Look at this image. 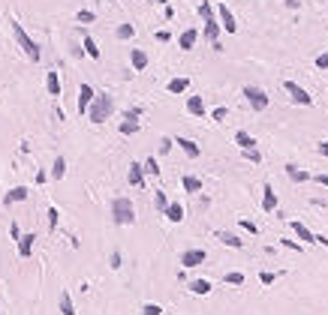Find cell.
I'll list each match as a JSON object with an SVG mask.
<instances>
[{"label": "cell", "instance_id": "50", "mask_svg": "<svg viewBox=\"0 0 328 315\" xmlns=\"http://www.w3.org/2000/svg\"><path fill=\"white\" fill-rule=\"evenodd\" d=\"M316 183H322V186H328V174H316Z\"/></svg>", "mask_w": 328, "mask_h": 315}, {"label": "cell", "instance_id": "40", "mask_svg": "<svg viewBox=\"0 0 328 315\" xmlns=\"http://www.w3.org/2000/svg\"><path fill=\"white\" fill-rule=\"evenodd\" d=\"M145 114V108H142V105H135V108H130V111H124V120H139Z\"/></svg>", "mask_w": 328, "mask_h": 315}, {"label": "cell", "instance_id": "39", "mask_svg": "<svg viewBox=\"0 0 328 315\" xmlns=\"http://www.w3.org/2000/svg\"><path fill=\"white\" fill-rule=\"evenodd\" d=\"M241 153H244V159H247V162H262V153H259L256 147H250V150H241Z\"/></svg>", "mask_w": 328, "mask_h": 315}, {"label": "cell", "instance_id": "42", "mask_svg": "<svg viewBox=\"0 0 328 315\" xmlns=\"http://www.w3.org/2000/svg\"><path fill=\"white\" fill-rule=\"evenodd\" d=\"M274 279H277V276H274L271 270H262V273H259V282H262V285H271Z\"/></svg>", "mask_w": 328, "mask_h": 315}, {"label": "cell", "instance_id": "44", "mask_svg": "<svg viewBox=\"0 0 328 315\" xmlns=\"http://www.w3.org/2000/svg\"><path fill=\"white\" fill-rule=\"evenodd\" d=\"M223 117H226V108H223V105H217V108L211 111V120H217V123H220Z\"/></svg>", "mask_w": 328, "mask_h": 315}, {"label": "cell", "instance_id": "16", "mask_svg": "<svg viewBox=\"0 0 328 315\" xmlns=\"http://www.w3.org/2000/svg\"><path fill=\"white\" fill-rule=\"evenodd\" d=\"M262 210H265V213H274V210H277V192H274L268 183L262 189Z\"/></svg>", "mask_w": 328, "mask_h": 315}, {"label": "cell", "instance_id": "45", "mask_svg": "<svg viewBox=\"0 0 328 315\" xmlns=\"http://www.w3.org/2000/svg\"><path fill=\"white\" fill-rule=\"evenodd\" d=\"M280 243H283L286 249H292V252H301V243L298 240H280Z\"/></svg>", "mask_w": 328, "mask_h": 315}, {"label": "cell", "instance_id": "8", "mask_svg": "<svg viewBox=\"0 0 328 315\" xmlns=\"http://www.w3.org/2000/svg\"><path fill=\"white\" fill-rule=\"evenodd\" d=\"M196 42H199V30H196V27H187L181 36H178V48H181V51H193Z\"/></svg>", "mask_w": 328, "mask_h": 315}, {"label": "cell", "instance_id": "31", "mask_svg": "<svg viewBox=\"0 0 328 315\" xmlns=\"http://www.w3.org/2000/svg\"><path fill=\"white\" fill-rule=\"evenodd\" d=\"M196 12H199V18H202V21H211V18H217V15H214V6L208 3V0H205V3H199V9H196Z\"/></svg>", "mask_w": 328, "mask_h": 315}, {"label": "cell", "instance_id": "13", "mask_svg": "<svg viewBox=\"0 0 328 315\" xmlns=\"http://www.w3.org/2000/svg\"><path fill=\"white\" fill-rule=\"evenodd\" d=\"M94 96H96V90H94L91 84H81V87H78V111H81V114L88 111V105H91Z\"/></svg>", "mask_w": 328, "mask_h": 315}, {"label": "cell", "instance_id": "25", "mask_svg": "<svg viewBox=\"0 0 328 315\" xmlns=\"http://www.w3.org/2000/svg\"><path fill=\"white\" fill-rule=\"evenodd\" d=\"M235 144H238L241 150H250V147H256V138H253L250 132H244V129H238V132H235Z\"/></svg>", "mask_w": 328, "mask_h": 315}, {"label": "cell", "instance_id": "5", "mask_svg": "<svg viewBox=\"0 0 328 315\" xmlns=\"http://www.w3.org/2000/svg\"><path fill=\"white\" fill-rule=\"evenodd\" d=\"M214 15H217V21H220V30L238 33V21H235V15H232V9H229L226 3H220V6L214 9Z\"/></svg>", "mask_w": 328, "mask_h": 315}, {"label": "cell", "instance_id": "12", "mask_svg": "<svg viewBox=\"0 0 328 315\" xmlns=\"http://www.w3.org/2000/svg\"><path fill=\"white\" fill-rule=\"evenodd\" d=\"M130 66H133V72H142V69H148V51H145V48H133V51H130Z\"/></svg>", "mask_w": 328, "mask_h": 315}, {"label": "cell", "instance_id": "30", "mask_svg": "<svg viewBox=\"0 0 328 315\" xmlns=\"http://www.w3.org/2000/svg\"><path fill=\"white\" fill-rule=\"evenodd\" d=\"M120 135H135L139 132V120H120Z\"/></svg>", "mask_w": 328, "mask_h": 315}, {"label": "cell", "instance_id": "48", "mask_svg": "<svg viewBox=\"0 0 328 315\" xmlns=\"http://www.w3.org/2000/svg\"><path fill=\"white\" fill-rule=\"evenodd\" d=\"M169 39H172L169 30H157V42H169Z\"/></svg>", "mask_w": 328, "mask_h": 315}, {"label": "cell", "instance_id": "46", "mask_svg": "<svg viewBox=\"0 0 328 315\" xmlns=\"http://www.w3.org/2000/svg\"><path fill=\"white\" fill-rule=\"evenodd\" d=\"M316 69H328V51H322V54L316 57Z\"/></svg>", "mask_w": 328, "mask_h": 315}, {"label": "cell", "instance_id": "47", "mask_svg": "<svg viewBox=\"0 0 328 315\" xmlns=\"http://www.w3.org/2000/svg\"><path fill=\"white\" fill-rule=\"evenodd\" d=\"M9 234H12V240H19V237H21V228H19V222H12V225H9Z\"/></svg>", "mask_w": 328, "mask_h": 315}, {"label": "cell", "instance_id": "6", "mask_svg": "<svg viewBox=\"0 0 328 315\" xmlns=\"http://www.w3.org/2000/svg\"><path fill=\"white\" fill-rule=\"evenodd\" d=\"M205 258H208V252H205V249H184L178 261H181V267H184V270H193V267L205 264Z\"/></svg>", "mask_w": 328, "mask_h": 315}, {"label": "cell", "instance_id": "51", "mask_svg": "<svg viewBox=\"0 0 328 315\" xmlns=\"http://www.w3.org/2000/svg\"><path fill=\"white\" fill-rule=\"evenodd\" d=\"M316 150H319V153H322V156H328V141H322V144H319V147H316Z\"/></svg>", "mask_w": 328, "mask_h": 315}, {"label": "cell", "instance_id": "24", "mask_svg": "<svg viewBox=\"0 0 328 315\" xmlns=\"http://www.w3.org/2000/svg\"><path fill=\"white\" fill-rule=\"evenodd\" d=\"M166 90H169L172 96H178V93H187V90H190V78H172Z\"/></svg>", "mask_w": 328, "mask_h": 315}, {"label": "cell", "instance_id": "14", "mask_svg": "<svg viewBox=\"0 0 328 315\" xmlns=\"http://www.w3.org/2000/svg\"><path fill=\"white\" fill-rule=\"evenodd\" d=\"M217 240L223 243V246H229V249H244V240H241L238 234H232V231H217Z\"/></svg>", "mask_w": 328, "mask_h": 315}, {"label": "cell", "instance_id": "17", "mask_svg": "<svg viewBox=\"0 0 328 315\" xmlns=\"http://www.w3.org/2000/svg\"><path fill=\"white\" fill-rule=\"evenodd\" d=\"M33 240H37V234H33V231H27V234H21L19 240H15V243H19V255L21 258H27L33 252Z\"/></svg>", "mask_w": 328, "mask_h": 315}, {"label": "cell", "instance_id": "37", "mask_svg": "<svg viewBox=\"0 0 328 315\" xmlns=\"http://www.w3.org/2000/svg\"><path fill=\"white\" fill-rule=\"evenodd\" d=\"M109 267H112V270H120V267H124V255H120V249H115V252L109 255Z\"/></svg>", "mask_w": 328, "mask_h": 315}, {"label": "cell", "instance_id": "35", "mask_svg": "<svg viewBox=\"0 0 328 315\" xmlns=\"http://www.w3.org/2000/svg\"><path fill=\"white\" fill-rule=\"evenodd\" d=\"M133 33H135V27H133V24H117L115 36H117V39H133Z\"/></svg>", "mask_w": 328, "mask_h": 315}, {"label": "cell", "instance_id": "33", "mask_svg": "<svg viewBox=\"0 0 328 315\" xmlns=\"http://www.w3.org/2000/svg\"><path fill=\"white\" fill-rule=\"evenodd\" d=\"M45 216H48V231H55V228H58V222H60V210H58L55 204H51Z\"/></svg>", "mask_w": 328, "mask_h": 315}, {"label": "cell", "instance_id": "22", "mask_svg": "<svg viewBox=\"0 0 328 315\" xmlns=\"http://www.w3.org/2000/svg\"><path fill=\"white\" fill-rule=\"evenodd\" d=\"M187 111L193 117H205V102L202 96H187Z\"/></svg>", "mask_w": 328, "mask_h": 315}, {"label": "cell", "instance_id": "1", "mask_svg": "<svg viewBox=\"0 0 328 315\" xmlns=\"http://www.w3.org/2000/svg\"><path fill=\"white\" fill-rule=\"evenodd\" d=\"M88 120L91 123H106V120L115 114V96L112 93H96L94 99H91V105H88Z\"/></svg>", "mask_w": 328, "mask_h": 315}, {"label": "cell", "instance_id": "4", "mask_svg": "<svg viewBox=\"0 0 328 315\" xmlns=\"http://www.w3.org/2000/svg\"><path fill=\"white\" fill-rule=\"evenodd\" d=\"M241 96L250 102V108H253V111H265V108H268V102H271V99H268V93L262 90V87H256V84H244Z\"/></svg>", "mask_w": 328, "mask_h": 315}, {"label": "cell", "instance_id": "49", "mask_svg": "<svg viewBox=\"0 0 328 315\" xmlns=\"http://www.w3.org/2000/svg\"><path fill=\"white\" fill-rule=\"evenodd\" d=\"M45 180H48V174H45V171H37V183H39V186H42V183H45Z\"/></svg>", "mask_w": 328, "mask_h": 315}, {"label": "cell", "instance_id": "29", "mask_svg": "<svg viewBox=\"0 0 328 315\" xmlns=\"http://www.w3.org/2000/svg\"><path fill=\"white\" fill-rule=\"evenodd\" d=\"M60 315H76V306H73V297L70 294H60Z\"/></svg>", "mask_w": 328, "mask_h": 315}, {"label": "cell", "instance_id": "2", "mask_svg": "<svg viewBox=\"0 0 328 315\" xmlns=\"http://www.w3.org/2000/svg\"><path fill=\"white\" fill-rule=\"evenodd\" d=\"M112 222L120 225V228L135 222V207H133V201H130L127 195H117V198L112 201Z\"/></svg>", "mask_w": 328, "mask_h": 315}, {"label": "cell", "instance_id": "19", "mask_svg": "<svg viewBox=\"0 0 328 315\" xmlns=\"http://www.w3.org/2000/svg\"><path fill=\"white\" fill-rule=\"evenodd\" d=\"M292 234H295V237H301L304 243H316V234L310 231L304 222H292Z\"/></svg>", "mask_w": 328, "mask_h": 315}, {"label": "cell", "instance_id": "10", "mask_svg": "<svg viewBox=\"0 0 328 315\" xmlns=\"http://www.w3.org/2000/svg\"><path fill=\"white\" fill-rule=\"evenodd\" d=\"M163 216H166L172 225L184 222V204H181V201H169V204H166V210H163Z\"/></svg>", "mask_w": 328, "mask_h": 315}, {"label": "cell", "instance_id": "27", "mask_svg": "<svg viewBox=\"0 0 328 315\" xmlns=\"http://www.w3.org/2000/svg\"><path fill=\"white\" fill-rule=\"evenodd\" d=\"M63 174H66V159H63V156H58L55 165H51V180H63Z\"/></svg>", "mask_w": 328, "mask_h": 315}, {"label": "cell", "instance_id": "32", "mask_svg": "<svg viewBox=\"0 0 328 315\" xmlns=\"http://www.w3.org/2000/svg\"><path fill=\"white\" fill-rule=\"evenodd\" d=\"M76 21H78V24H94V21H96V12H91V9H78V12H76Z\"/></svg>", "mask_w": 328, "mask_h": 315}, {"label": "cell", "instance_id": "28", "mask_svg": "<svg viewBox=\"0 0 328 315\" xmlns=\"http://www.w3.org/2000/svg\"><path fill=\"white\" fill-rule=\"evenodd\" d=\"M142 171H145V174H151V177H160V162L154 159V156H148V159L142 162Z\"/></svg>", "mask_w": 328, "mask_h": 315}, {"label": "cell", "instance_id": "18", "mask_svg": "<svg viewBox=\"0 0 328 315\" xmlns=\"http://www.w3.org/2000/svg\"><path fill=\"white\" fill-rule=\"evenodd\" d=\"M181 186H184V192H190V195H199V192H202V180L193 177V174H184V177H181Z\"/></svg>", "mask_w": 328, "mask_h": 315}, {"label": "cell", "instance_id": "11", "mask_svg": "<svg viewBox=\"0 0 328 315\" xmlns=\"http://www.w3.org/2000/svg\"><path fill=\"white\" fill-rule=\"evenodd\" d=\"M27 195H30V189H27V186H12L6 195H3V207L19 204V201H27Z\"/></svg>", "mask_w": 328, "mask_h": 315}, {"label": "cell", "instance_id": "43", "mask_svg": "<svg viewBox=\"0 0 328 315\" xmlns=\"http://www.w3.org/2000/svg\"><path fill=\"white\" fill-rule=\"evenodd\" d=\"M241 228H244L247 234H256L259 228H256V222H250V219H241Z\"/></svg>", "mask_w": 328, "mask_h": 315}, {"label": "cell", "instance_id": "9", "mask_svg": "<svg viewBox=\"0 0 328 315\" xmlns=\"http://www.w3.org/2000/svg\"><path fill=\"white\" fill-rule=\"evenodd\" d=\"M172 141H175L187 156H190V159H199V153H202V147L193 141V138H184V135H178V138H172Z\"/></svg>", "mask_w": 328, "mask_h": 315}, {"label": "cell", "instance_id": "36", "mask_svg": "<svg viewBox=\"0 0 328 315\" xmlns=\"http://www.w3.org/2000/svg\"><path fill=\"white\" fill-rule=\"evenodd\" d=\"M166 204H169V195H166L163 189H157V192H154V207H157L160 213H163V210H166Z\"/></svg>", "mask_w": 328, "mask_h": 315}, {"label": "cell", "instance_id": "21", "mask_svg": "<svg viewBox=\"0 0 328 315\" xmlns=\"http://www.w3.org/2000/svg\"><path fill=\"white\" fill-rule=\"evenodd\" d=\"M187 288L193 291V294H199V297H205V294H211L214 285H211V279H193V282H190Z\"/></svg>", "mask_w": 328, "mask_h": 315}, {"label": "cell", "instance_id": "23", "mask_svg": "<svg viewBox=\"0 0 328 315\" xmlns=\"http://www.w3.org/2000/svg\"><path fill=\"white\" fill-rule=\"evenodd\" d=\"M45 87H48V93L51 96H60V75L51 69V72H45Z\"/></svg>", "mask_w": 328, "mask_h": 315}, {"label": "cell", "instance_id": "20", "mask_svg": "<svg viewBox=\"0 0 328 315\" xmlns=\"http://www.w3.org/2000/svg\"><path fill=\"white\" fill-rule=\"evenodd\" d=\"M286 177H289L292 183H307L310 174H307L304 168H298V165H286Z\"/></svg>", "mask_w": 328, "mask_h": 315}, {"label": "cell", "instance_id": "52", "mask_svg": "<svg viewBox=\"0 0 328 315\" xmlns=\"http://www.w3.org/2000/svg\"><path fill=\"white\" fill-rule=\"evenodd\" d=\"M154 3H160V6H166V3H169V0H154Z\"/></svg>", "mask_w": 328, "mask_h": 315}, {"label": "cell", "instance_id": "41", "mask_svg": "<svg viewBox=\"0 0 328 315\" xmlns=\"http://www.w3.org/2000/svg\"><path fill=\"white\" fill-rule=\"evenodd\" d=\"M142 315H163V306H160V303H145Z\"/></svg>", "mask_w": 328, "mask_h": 315}, {"label": "cell", "instance_id": "15", "mask_svg": "<svg viewBox=\"0 0 328 315\" xmlns=\"http://www.w3.org/2000/svg\"><path fill=\"white\" fill-rule=\"evenodd\" d=\"M127 180H130V186H145V171H142V162H130Z\"/></svg>", "mask_w": 328, "mask_h": 315}, {"label": "cell", "instance_id": "34", "mask_svg": "<svg viewBox=\"0 0 328 315\" xmlns=\"http://www.w3.org/2000/svg\"><path fill=\"white\" fill-rule=\"evenodd\" d=\"M223 282H226V285H244V273H238V270H229L226 276H223Z\"/></svg>", "mask_w": 328, "mask_h": 315}, {"label": "cell", "instance_id": "26", "mask_svg": "<svg viewBox=\"0 0 328 315\" xmlns=\"http://www.w3.org/2000/svg\"><path fill=\"white\" fill-rule=\"evenodd\" d=\"M81 48H84V54H88L91 60H99V48H96V39H94V36H88V33H84Z\"/></svg>", "mask_w": 328, "mask_h": 315}, {"label": "cell", "instance_id": "7", "mask_svg": "<svg viewBox=\"0 0 328 315\" xmlns=\"http://www.w3.org/2000/svg\"><path fill=\"white\" fill-rule=\"evenodd\" d=\"M283 87H286V93L292 96V102H295V105H313V96H310L301 84H295V81H283Z\"/></svg>", "mask_w": 328, "mask_h": 315}, {"label": "cell", "instance_id": "38", "mask_svg": "<svg viewBox=\"0 0 328 315\" xmlns=\"http://www.w3.org/2000/svg\"><path fill=\"white\" fill-rule=\"evenodd\" d=\"M172 147H175V141H172V138H169V135H163V138H160V147H157V150H160V156H166V153H172Z\"/></svg>", "mask_w": 328, "mask_h": 315}, {"label": "cell", "instance_id": "3", "mask_svg": "<svg viewBox=\"0 0 328 315\" xmlns=\"http://www.w3.org/2000/svg\"><path fill=\"white\" fill-rule=\"evenodd\" d=\"M12 33H15V39H19V45L24 48V54L33 60V63H39V57H42V51H39V45L33 42L30 36H27V30L19 24V21H12Z\"/></svg>", "mask_w": 328, "mask_h": 315}]
</instances>
